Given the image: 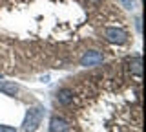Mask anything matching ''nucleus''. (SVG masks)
I'll list each match as a JSON object with an SVG mask.
<instances>
[{
	"label": "nucleus",
	"instance_id": "f257e3e1",
	"mask_svg": "<svg viewBox=\"0 0 146 132\" xmlns=\"http://www.w3.org/2000/svg\"><path fill=\"white\" fill-rule=\"evenodd\" d=\"M42 117H44V108L42 107L27 108L26 117H24V121H22V129H24V132H35L40 127V123H42Z\"/></svg>",
	"mask_w": 146,
	"mask_h": 132
},
{
	"label": "nucleus",
	"instance_id": "f03ea898",
	"mask_svg": "<svg viewBox=\"0 0 146 132\" xmlns=\"http://www.w3.org/2000/svg\"><path fill=\"white\" fill-rule=\"evenodd\" d=\"M104 37H106V40L111 42V44H124L128 40L126 31L121 29V28H113V26H110V28L104 29Z\"/></svg>",
	"mask_w": 146,
	"mask_h": 132
},
{
	"label": "nucleus",
	"instance_id": "7ed1b4c3",
	"mask_svg": "<svg viewBox=\"0 0 146 132\" xmlns=\"http://www.w3.org/2000/svg\"><path fill=\"white\" fill-rule=\"evenodd\" d=\"M104 61V55L100 52H95V50H90V52H86L84 55L80 57V66L84 68H91V66H97L100 62Z\"/></svg>",
	"mask_w": 146,
	"mask_h": 132
},
{
	"label": "nucleus",
	"instance_id": "20e7f679",
	"mask_svg": "<svg viewBox=\"0 0 146 132\" xmlns=\"http://www.w3.org/2000/svg\"><path fill=\"white\" fill-rule=\"evenodd\" d=\"M70 129H71V125L64 119V117L55 116V117L49 119V130L51 132H70Z\"/></svg>",
	"mask_w": 146,
	"mask_h": 132
},
{
	"label": "nucleus",
	"instance_id": "39448f33",
	"mask_svg": "<svg viewBox=\"0 0 146 132\" xmlns=\"http://www.w3.org/2000/svg\"><path fill=\"white\" fill-rule=\"evenodd\" d=\"M18 90H20V86L17 83H13V81H0V92L6 94V95H17Z\"/></svg>",
	"mask_w": 146,
	"mask_h": 132
},
{
	"label": "nucleus",
	"instance_id": "423d86ee",
	"mask_svg": "<svg viewBox=\"0 0 146 132\" xmlns=\"http://www.w3.org/2000/svg\"><path fill=\"white\" fill-rule=\"evenodd\" d=\"M128 70H130L131 74H135V75L143 74V57H141V55L131 57L130 61H128Z\"/></svg>",
	"mask_w": 146,
	"mask_h": 132
},
{
	"label": "nucleus",
	"instance_id": "0eeeda50",
	"mask_svg": "<svg viewBox=\"0 0 146 132\" xmlns=\"http://www.w3.org/2000/svg\"><path fill=\"white\" fill-rule=\"evenodd\" d=\"M57 99H58V103H60V105H70V103H73V90H70V88L58 90Z\"/></svg>",
	"mask_w": 146,
	"mask_h": 132
},
{
	"label": "nucleus",
	"instance_id": "6e6552de",
	"mask_svg": "<svg viewBox=\"0 0 146 132\" xmlns=\"http://www.w3.org/2000/svg\"><path fill=\"white\" fill-rule=\"evenodd\" d=\"M0 132H17V129L9 125H0Z\"/></svg>",
	"mask_w": 146,
	"mask_h": 132
},
{
	"label": "nucleus",
	"instance_id": "1a4fd4ad",
	"mask_svg": "<svg viewBox=\"0 0 146 132\" xmlns=\"http://www.w3.org/2000/svg\"><path fill=\"white\" fill-rule=\"evenodd\" d=\"M135 22H137V24H135V26H137V29H139V31H141V19H137Z\"/></svg>",
	"mask_w": 146,
	"mask_h": 132
},
{
	"label": "nucleus",
	"instance_id": "9d476101",
	"mask_svg": "<svg viewBox=\"0 0 146 132\" xmlns=\"http://www.w3.org/2000/svg\"><path fill=\"white\" fill-rule=\"evenodd\" d=\"M122 2L126 4V7H131V2H130V0H122Z\"/></svg>",
	"mask_w": 146,
	"mask_h": 132
},
{
	"label": "nucleus",
	"instance_id": "9b49d317",
	"mask_svg": "<svg viewBox=\"0 0 146 132\" xmlns=\"http://www.w3.org/2000/svg\"><path fill=\"white\" fill-rule=\"evenodd\" d=\"M90 2H93V4H97V2H100V0H90Z\"/></svg>",
	"mask_w": 146,
	"mask_h": 132
},
{
	"label": "nucleus",
	"instance_id": "f8f14e48",
	"mask_svg": "<svg viewBox=\"0 0 146 132\" xmlns=\"http://www.w3.org/2000/svg\"><path fill=\"white\" fill-rule=\"evenodd\" d=\"M0 79H2V75H0Z\"/></svg>",
	"mask_w": 146,
	"mask_h": 132
}]
</instances>
